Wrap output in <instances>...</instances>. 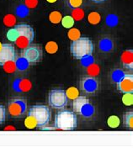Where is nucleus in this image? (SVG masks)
Returning <instances> with one entry per match:
<instances>
[{"instance_id": "nucleus-1", "label": "nucleus", "mask_w": 133, "mask_h": 148, "mask_svg": "<svg viewBox=\"0 0 133 148\" xmlns=\"http://www.w3.org/2000/svg\"><path fill=\"white\" fill-rule=\"evenodd\" d=\"M94 45L88 37H79L70 45V52L77 60H84L93 54Z\"/></svg>"}, {"instance_id": "nucleus-2", "label": "nucleus", "mask_w": 133, "mask_h": 148, "mask_svg": "<svg viewBox=\"0 0 133 148\" xmlns=\"http://www.w3.org/2000/svg\"><path fill=\"white\" fill-rule=\"evenodd\" d=\"M77 124V115L73 111L66 110L59 111L55 117V127L61 130H73L76 129Z\"/></svg>"}, {"instance_id": "nucleus-3", "label": "nucleus", "mask_w": 133, "mask_h": 148, "mask_svg": "<svg viewBox=\"0 0 133 148\" xmlns=\"http://www.w3.org/2000/svg\"><path fill=\"white\" fill-rule=\"evenodd\" d=\"M29 115L32 116L37 123V127L47 125L51 120V110L47 105L36 104L32 105L29 110Z\"/></svg>"}, {"instance_id": "nucleus-4", "label": "nucleus", "mask_w": 133, "mask_h": 148, "mask_svg": "<svg viewBox=\"0 0 133 148\" xmlns=\"http://www.w3.org/2000/svg\"><path fill=\"white\" fill-rule=\"evenodd\" d=\"M49 105L54 109H63L67 104V97L63 89H52L48 95Z\"/></svg>"}, {"instance_id": "nucleus-5", "label": "nucleus", "mask_w": 133, "mask_h": 148, "mask_svg": "<svg viewBox=\"0 0 133 148\" xmlns=\"http://www.w3.org/2000/svg\"><path fill=\"white\" fill-rule=\"evenodd\" d=\"M9 114L13 118H19L25 114L27 110V104L23 99H15L9 102L8 104Z\"/></svg>"}, {"instance_id": "nucleus-6", "label": "nucleus", "mask_w": 133, "mask_h": 148, "mask_svg": "<svg viewBox=\"0 0 133 148\" xmlns=\"http://www.w3.org/2000/svg\"><path fill=\"white\" fill-rule=\"evenodd\" d=\"M22 58L28 63H37L42 58V50L37 46L29 45L23 50Z\"/></svg>"}, {"instance_id": "nucleus-7", "label": "nucleus", "mask_w": 133, "mask_h": 148, "mask_svg": "<svg viewBox=\"0 0 133 148\" xmlns=\"http://www.w3.org/2000/svg\"><path fill=\"white\" fill-rule=\"evenodd\" d=\"M118 90L122 93L133 92V75L131 73H123L116 81Z\"/></svg>"}, {"instance_id": "nucleus-8", "label": "nucleus", "mask_w": 133, "mask_h": 148, "mask_svg": "<svg viewBox=\"0 0 133 148\" xmlns=\"http://www.w3.org/2000/svg\"><path fill=\"white\" fill-rule=\"evenodd\" d=\"M17 53L14 46L11 44L3 43V47L0 50V66H3L9 61H16Z\"/></svg>"}, {"instance_id": "nucleus-9", "label": "nucleus", "mask_w": 133, "mask_h": 148, "mask_svg": "<svg viewBox=\"0 0 133 148\" xmlns=\"http://www.w3.org/2000/svg\"><path fill=\"white\" fill-rule=\"evenodd\" d=\"M90 105V102L89 99H87L85 96H78L75 99H73V110L75 111L77 114L85 115V111L87 113H89V111L86 108H88V106Z\"/></svg>"}, {"instance_id": "nucleus-10", "label": "nucleus", "mask_w": 133, "mask_h": 148, "mask_svg": "<svg viewBox=\"0 0 133 148\" xmlns=\"http://www.w3.org/2000/svg\"><path fill=\"white\" fill-rule=\"evenodd\" d=\"M14 27L17 29L18 32H19V36H22L26 37L29 39L31 42L34 40L35 37V32L33 28L31 27L28 24H19L15 25Z\"/></svg>"}, {"instance_id": "nucleus-11", "label": "nucleus", "mask_w": 133, "mask_h": 148, "mask_svg": "<svg viewBox=\"0 0 133 148\" xmlns=\"http://www.w3.org/2000/svg\"><path fill=\"white\" fill-rule=\"evenodd\" d=\"M83 90L87 93H93L98 90L99 83L94 77H86L81 83Z\"/></svg>"}, {"instance_id": "nucleus-12", "label": "nucleus", "mask_w": 133, "mask_h": 148, "mask_svg": "<svg viewBox=\"0 0 133 148\" xmlns=\"http://www.w3.org/2000/svg\"><path fill=\"white\" fill-rule=\"evenodd\" d=\"M121 64L126 69H133V51L132 49L125 50L121 53Z\"/></svg>"}, {"instance_id": "nucleus-13", "label": "nucleus", "mask_w": 133, "mask_h": 148, "mask_svg": "<svg viewBox=\"0 0 133 148\" xmlns=\"http://www.w3.org/2000/svg\"><path fill=\"white\" fill-rule=\"evenodd\" d=\"M14 88L16 91L26 92H29L32 88V83L27 78H21L16 80L14 83Z\"/></svg>"}, {"instance_id": "nucleus-14", "label": "nucleus", "mask_w": 133, "mask_h": 148, "mask_svg": "<svg viewBox=\"0 0 133 148\" xmlns=\"http://www.w3.org/2000/svg\"><path fill=\"white\" fill-rule=\"evenodd\" d=\"M3 70L7 73H14L18 69V64L16 61H9L3 65Z\"/></svg>"}, {"instance_id": "nucleus-15", "label": "nucleus", "mask_w": 133, "mask_h": 148, "mask_svg": "<svg viewBox=\"0 0 133 148\" xmlns=\"http://www.w3.org/2000/svg\"><path fill=\"white\" fill-rule=\"evenodd\" d=\"M123 123L125 126L129 129H133V112L127 111L124 114Z\"/></svg>"}, {"instance_id": "nucleus-16", "label": "nucleus", "mask_w": 133, "mask_h": 148, "mask_svg": "<svg viewBox=\"0 0 133 148\" xmlns=\"http://www.w3.org/2000/svg\"><path fill=\"white\" fill-rule=\"evenodd\" d=\"M15 45L17 46V47H19V49H25L26 48L27 46H29L31 44V41L27 39L26 37L22 36H19L18 39L15 40Z\"/></svg>"}, {"instance_id": "nucleus-17", "label": "nucleus", "mask_w": 133, "mask_h": 148, "mask_svg": "<svg viewBox=\"0 0 133 148\" xmlns=\"http://www.w3.org/2000/svg\"><path fill=\"white\" fill-rule=\"evenodd\" d=\"M62 25L65 29H71V28L73 27L74 24H75V20L74 18H73L71 15H66L64 16L63 18H62Z\"/></svg>"}, {"instance_id": "nucleus-18", "label": "nucleus", "mask_w": 133, "mask_h": 148, "mask_svg": "<svg viewBox=\"0 0 133 148\" xmlns=\"http://www.w3.org/2000/svg\"><path fill=\"white\" fill-rule=\"evenodd\" d=\"M107 125H109V127H110L112 129H115V128H117V127L120 126V125H121V120L116 115H111L107 120Z\"/></svg>"}, {"instance_id": "nucleus-19", "label": "nucleus", "mask_w": 133, "mask_h": 148, "mask_svg": "<svg viewBox=\"0 0 133 148\" xmlns=\"http://www.w3.org/2000/svg\"><path fill=\"white\" fill-rule=\"evenodd\" d=\"M101 20V16L98 12H91L88 16V21L89 24L95 25H98Z\"/></svg>"}, {"instance_id": "nucleus-20", "label": "nucleus", "mask_w": 133, "mask_h": 148, "mask_svg": "<svg viewBox=\"0 0 133 148\" xmlns=\"http://www.w3.org/2000/svg\"><path fill=\"white\" fill-rule=\"evenodd\" d=\"M65 92H66L67 99H69L71 100L75 99L76 98L79 96V91L76 87H70L66 89V91H65Z\"/></svg>"}, {"instance_id": "nucleus-21", "label": "nucleus", "mask_w": 133, "mask_h": 148, "mask_svg": "<svg viewBox=\"0 0 133 148\" xmlns=\"http://www.w3.org/2000/svg\"><path fill=\"white\" fill-rule=\"evenodd\" d=\"M6 37L7 39L10 40V41H12V42H15V40L18 39L19 37V32L17 30V29L14 28H11L10 29L7 33H6Z\"/></svg>"}, {"instance_id": "nucleus-22", "label": "nucleus", "mask_w": 133, "mask_h": 148, "mask_svg": "<svg viewBox=\"0 0 133 148\" xmlns=\"http://www.w3.org/2000/svg\"><path fill=\"white\" fill-rule=\"evenodd\" d=\"M99 72H100L99 66L97 64H95V63H92L89 66H88V67H87V73L91 77L98 76L99 74Z\"/></svg>"}, {"instance_id": "nucleus-23", "label": "nucleus", "mask_w": 133, "mask_h": 148, "mask_svg": "<svg viewBox=\"0 0 133 148\" xmlns=\"http://www.w3.org/2000/svg\"><path fill=\"white\" fill-rule=\"evenodd\" d=\"M84 15H85V14H84V9L77 8V9H74L73 10L71 16L74 18L75 21H80L84 18Z\"/></svg>"}, {"instance_id": "nucleus-24", "label": "nucleus", "mask_w": 133, "mask_h": 148, "mask_svg": "<svg viewBox=\"0 0 133 148\" xmlns=\"http://www.w3.org/2000/svg\"><path fill=\"white\" fill-rule=\"evenodd\" d=\"M49 19L52 24H59L62 20V14L59 11H52L49 15Z\"/></svg>"}, {"instance_id": "nucleus-25", "label": "nucleus", "mask_w": 133, "mask_h": 148, "mask_svg": "<svg viewBox=\"0 0 133 148\" xmlns=\"http://www.w3.org/2000/svg\"><path fill=\"white\" fill-rule=\"evenodd\" d=\"M3 24L7 27H12L16 24V17L14 14H7L3 18Z\"/></svg>"}, {"instance_id": "nucleus-26", "label": "nucleus", "mask_w": 133, "mask_h": 148, "mask_svg": "<svg viewBox=\"0 0 133 148\" xmlns=\"http://www.w3.org/2000/svg\"><path fill=\"white\" fill-rule=\"evenodd\" d=\"M67 36L72 41H73V40H77L79 37H81V33L76 28H71V29H69V30L67 32Z\"/></svg>"}, {"instance_id": "nucleus-27", "label": "nucleus", "mask_w": 133, "mask_h": 148, "mask_svg": "<svg viewBox=\"0 0 133 148\" xmlns=\"http://www.w3.org/2000/svg\"><path fill=\"white\" fill-rule=\"evenodd\" d=\"M46 51L49 54H55L58 51V46L55 41H49L46 45Z\"/></svg>"}, {"instance_id": "nucleus-28", "label": "nucleus", "mask_w": 133, "mask_h": 148, "mask_svg": "<svg viewBox=\"0 0 133 148\" xmlns=\"http://www.w3.org/2000/svg\"><path fill=\"white\" fill-rule=\"evenodd\" d=\"M122 103L125 106H132L133 104L132 92H125L122 96Z\"/></svg>"}, {"instance_id": "nucleus-29", "label": "nucleus", "mask_w": 133, "mask_h": 148, "mask_svg": "<svg viewBox=\"0 0 133 148\" xmlns=\"http://www.w3.org/2000/svg\"><path fill=\"white\" fill-rule=\"evenodd\" d=\"M25 126L27 129H35L37 127V123L32 116L28 115V117H26L25 120Z\"/></svg>"}, {"instance_id": "nucleus-30", "label": "nucleus", "mask_w": 133, "mask_h": 148, "mask_svg": "<svg viewBox=\"0 0 133 148\" xmlns=\"http://www.w3.org/2000/svg\"><path fill=\"white\" fill-rule=\"evenodd\" d=\"M84 3V0H66V4L69 8L74 9L80 8Z\"/></svg>"}, {"instance_id": "nucleus-31", "label": "nucleus", "mask_w": 133, "mask_h": 148, "mask_svg": "<svg viewBox=\"0 0 133 148\" xmlns=\"http://www.w3.org/2000/svg\"><path fill=\"white\" fill-rule=\"evenodd\" d=\"M6 119V109L3 105L0 104V125L3 124Z\"/></svg>"}, {"instance_id": "nucleus-32", "label": "nucleus", "mask_w": 133, "mask_h": 148, "mask_svg": "<svg viewBox=\"0 0 133 148\" xmlns=\"http://www.w3.org/2000/svg\"><path fill=\"white\" fill-rule=\"evenodd\" d=\"M38 4V0H25V6L29 9H35Z\"/></svg>"}, {"instance_id": "nucleus-33", "label": "nucleus", "mask_w": 133, "mask_h": 148, "mask_svg": "<svg viewBox=\"0 0 133 148\" xmlns=\"http://www.w3.org/2000/svg\"><path fill=\"white\" fill-rule=\"evenodd\" d=\"M90 1H92L93 3H105L107 0H90Z\"/></svg>"}, {"instance_id": "nucleus-34", "label": "nucleus", "mask_w": 133, "mask_h": 148, "mask_svg": "<svg viewBox=\"0 0 133 148\" xmlns=\"http://www.w3.org/2000/svg\"><path fill=\"white\" fill-rule=\"evenodd\" d=\"M16 130L15 127H14V126H6L4 130Z\"/></svg>"}, {"instance_id": "nucleus-35", "label": "nucleus", "mask_w": 133, "mask_h": 148, "mask_svg": "<svg viewBox=\"0 0 133 148\" xmlns=\"http://www.w3.org/2000/svg\"><path fill=\"white\" fill-rule=\"evenodd\" d=\"M47 1L48 3H55L57 0H47Z\"/></svg>"}, {"instance_id": "nucleus-36", "label": "nucleus", "mask_w": 133, "mask_h": 148, "mask_svg": "<svg viewBox=\"0 0 133 148\" xmlns=\"http://www.w3.org/2000/svg\"><path fill=\"white\" fill-rule=\"evenodd\" d=\"M2 47H3V43H1V42H0V50L2 49Z\"/></svg>"}]
</instances>
